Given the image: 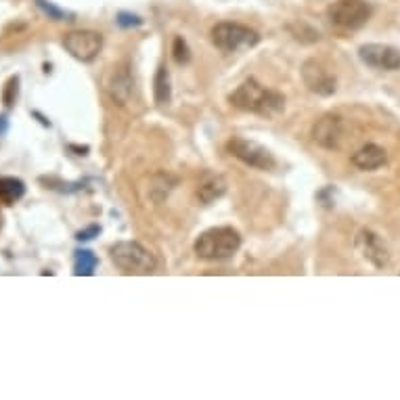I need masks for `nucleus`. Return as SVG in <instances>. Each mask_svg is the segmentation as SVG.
<instances>
[{"label":"nucleus","instance_id":"f257e3e1","mask_svg":"<svg viewBox=\"0 0 400 400\" xmlns=\"http://www.w3.org/2000/svg\"><path fill=\"white\" fill-rule=\"evenodd\" d=\"M229 103L241 111L256 113L262 118H277L285 109V97L277 90L266 88L254 78L241 82L229 97Z\"/></svg>","mask_w":400,"mask_h":400},{"label":"nucleus","instance_id":"f03ea898","mask_svg":"<svg viewBox=\"0 0 400 400\" xmlns=\"http://www.w3.org/2000/svg\"><path fill=\"white\" fill-rule=\"evenodd\" d=\"M241 248V235L233 227H214L195 239V254L202 260H229Z\"/></svg>","mask_w":400,"mask_h":400},{"label":"nucleus","instance_id":"7ed1b4c3","mask_svg":"<svg viewBox=\"0 0 400 400\" xmlns=\"http://www.w3.org/2000/svg\"><path fill=\"white\" fill-rule=\"evenodd\" d=\"M212 42L223 53H243L254 49L260 42V36L243 24L221 22L212 28Z\"/></svg>","mask_w":400,"mask_h":400},{"label":"nucleus","instance_id":"20e7f679","mask_svg":"<svg viewBox=\"0 0 400 400\" xmlns=\"http://www.w3.org/2000/svg\"><path fill=\"white\" fill-rule=\"evenodd\" d=\"M109 254L113 264L128 275H149L155 269L153 254L138 241H118Z\"/></svg>","mask_w":400,"mask_h":400},{"label":"nucleus","instance_id":"39448f33","mask_svg":"<svg viewBox=\"0 0 400 400\" xmlns=\"http://www.w3.org/2000/svg\"><path fill=\"white\" fill-rule=\"evenodd\" d=\"M371 5L367 0H337L327 9L329 22L342 30H358L371 19Z\"/></svg>","mask_w":400,"mask_h":400},{"label":"nucleus","instance_id":"423d86ee","mask_svg":"<svg viewBox=\"0 0 400 400\" xmlns=\"http://www.w3.org/2000/svg\"><path fill=\"white\" fill-rule=\"evenodd\" d=\"M227 151L233 157H237L239 161H243L246 166L256 168V170H273L277 166L275 155L266 147H262L260 143L250 141L246 136H233L227 143Z\"/></svg>","mask_w":400,"mask_h":400},{"label":"nucleus","instance_id":"0eeeda50","mask_svg":"<svg viewBox=\"0 0 400 400\" xmlns=\"http://www.w3.org/2000/svg\"><path fill=\"white\" fill-rule=\"evenodd\" d=\"M63 49L74 59L90 63L103 51V36L95 30H72L63 34Z\"/></svg>","mask_w":400,"mask_h":400},{"label":"nucleus","instance_id":"6e6552de","mask_svg":"<svg viewBox=\"0 0 400 400\" xmlns=\"http://www.w3.org/2000/svg\"><path fill=\"white\" fill-rule=\"evenodd\" d=\"M300 74H302L304 86H306L310 93H314V95H319V97H331V95H335V90H337V80H335V76H333L321 61H317V59H306V61L302 63Z\"/></svg>","mask_w":400,"mask_h":400},{"label":"nucleus","instance_id":"1a4fd4ad","mask_svg":"<svg viewBox=\"0 0 400 400\" xmlns=\"http://www.w3.org/2000/svg\"><path fill=\"white\" fill-rule=\"evenodd\" d=\"M354 248L356 252L360 254L362 260H367L369 264H373L375 269H383L387 266L390 262V252H387V246L383 243V239L369 231V229H362L356 233V239H354Z\"/></svg>","mask_w":400,"mask_h":400},{"label":"nucleus","instance_id":"9d476101","mask_svg":"<svg viewBox=\"0 0 400 400\" xmlns=\"http://www.w3.org/2000/svg\"><path fill=\"white\" fill-rule=\"evenodd\" d=\"M358 57L362 63L383 72H398L400 70V51L390 45H362L358 49Z\"/></svg>","mask_w":400,"mask_h":400},{"label":"nucleus","instance_id":"9b49d317","mask_svg":"<svg viewBox=\"0 0 400 400\" xmlns=\"http://www.w3.org/2000/svg\"><path fill=\"white\" fill-rule=\"evenodd\" d=\"M344 120L339 115H323L321 120L314 122L312 130H310V136L312 141L323 147V149H337L342 138H344Z\"/></svg>","mask_w":400,"mask_h":400},{"label":"nucleus","instance_id":"f8f14e48","mask_svg":"<svg viewBox=\"0 0 400 400\" xmlns=\"http://www.w3.org/2000/svg\"><path fill=\"white\" fill-rule=\"evenodd\" d=\"M105 88L118 105H126L132 97V90H134V80H132L128 67L126 65L113 67L107 82H105Z\"/></svg>","mask_w":400,"mask_h":400},{"label":"nucleus","instance_id":"ddd939ff","mask_svg":"<svg viewBox=\"0 0 400 400\" xmlns=\"http://www.w3.org/2000/svg\"><path fill=\"white\" fill-rule=\"evenodd\" d=\"M195 193H197V199L202 204H212L227 193V180L221 174L206 172L202 178H199Z\"/></svg>","mask_w":400,"mask_h":400},{"label":"nucleus","instance_id":"4468645a","mask_svg":"<svg viewBox=\"0 0 400 400\" xmlns=\"http://www.w3.org/2000/svg\"><path fill=\"white\" fill-rule=\"evenodd\" d=\"M387 161V153L383 147L379 145H362L358 151L352 153V163L358 168V170H365V172H371V170H377L381 168L383 163Z\"/></svg>","mask_w":400,"mask_h":400},{"label":"nucleus","instance_id":"2eb2a0df","mask_svg":"<svg viewBox=\"0 0 400 400\" xmlns=\"http://www.w3.org/2000/svg\"><path fill=\"white\" fill-rule=\"evenodd\" d=\"M26 195V182L15 176H0V202L13 206Z\"/></svg>","mask_w":400,"mask_h":400},{"label":"nucleus","instance_id":"dca6fc26","mask_svg":"<svg viewBox=\"0 0 400 400\" xmlns=\"http://www.w3.org/2000/svg\"><path fill=\"white\" fill-rule=\"evenodd\" d=\"M153 99L157 105H168L172 99V82H170V72L166 65H159L153 78Z\"/></svg>","mask_w":400,"mask_h":400},{"label":"nucleus","instance_id":"f3484780","mask_svg":"<svg viewBox=\"0 0 400 400\" xmlns=\"http://www.w3.org/2000/svg\"><path fill=\"white\" fill-rule=\"evenodd\" d=\"M74 260H76V262H74V275H76V277H80V275H84V277L95 275V269H97V264H99V258H97L90 250H78Z\"/></svg>","mask_w":400,"mask_h":400},{"label":"nucleus","instance_id":"a211bd4d","mask_svg":"<svg viewBox=\"0 0 400 400\" xmlns=\"http://www.w3.org/2000/svg\"><path fill=\"white\" fill-rule=\"evenodd\" d=\"M34 3H36V7H38L51 22H74V15H72V13H67L65 9L53 5L51 0H34Z\"/></svg>","mask_w":400,"mask_h":400},{"label":"nucleus","instance_id":"6ab92c4d","mask_svg":"<svg viewBox=\"0 0 400 400\" xmlns=\"http://www.w3.org/2000/svg\"><path fill=\"white\" fill-rule=\"evenodd\" d=\"M19 84H22V78L17 74L7 80V84L3 88V95H0L5 107H13L17 103V99H19Z\"/></svg>","mask_w":400,"mask_h":400},{"label":"nucleus","instance_id":"aec40b11","mask_svg":"<svg viewBox=\"0 0 400 400\" xmlns=\"http://www.w3.org/2000/svg\"><path fill=\"white\" fill-rule=\"evenodd\" d=\"M172 57L178 65H186L191 61V49L186 45V40L182 36H176L172 42Z\"/></svg>","mask_w":400,"mask_h":400},{"label":"nucleus","instance_id":"412c9836","mask_svg":"<svg viewBox=\"0 0 400 400\" xmlns=\"http://www.w3.org/2000/svg\"><path fill=\"white\" fill-rule=\"evenodd\" d=\"M40 182H45L47 189H55V191H63V193L80 191L84 186V182H63V180H57V178H40Z\"/></svg>","mask_w":400,"mask_h":400},{"label":"nucleus","instance_id":"4be33fe9","mask_svg":"<svg viewBox=\"0 0 400 400\" xmlns=\"http://www.w3.org/2000/svg\"><path fill=\"white\" fill-rule=\"evenodd\" d=\"M115 24L120 26V28H124V30H130V28H138L141 24H143V19L138 17V15H132V13H118V17H115Z\"/></svg>","mask_w":400,"mask_h":400},{"label":"nucleus","instance_id":"5701e85b","mask_svg":"<svg viewBox=\"0 0 400 400\" xmlns=\"http://www.w3.org/2000/svg\"><path fill=\"white\" fill-rule=\"evenodd\" d=\"M99 233H101V227H99V225H90V227H86V229L78 231V233H76V239H78V241H90V239L99 237Z\"/></svg>","mask_w":400,"mask_h":400},{"label":"nucleus","instance_id":"b1692460","mask_svg":"<svg viewBox=\"0 0 400 400\" xmlns=\"http://www.w3.org/2000/svg\"><path fill=\"white\" fill-rule=\"evenodd\" d=\"M9 132V115L0 113V136H5Z\"/></svg>","mask_w":400,"mask_h":400},{"label":"nucleus","instance_id":"393cba45","mask_svg":"<svg viewBox=\"0 0 400 400\" xmlns=\"http://www.w3.org/2000/svg\"><path fill=\"white\" fill-rule=\"evenodd\" d=\"M67 149H70V151H76V155H86V153L90 151L86 145H84V147H80V145H67Z\"/></svg>","mask_w":400,"mask_h":400},{"label":"nucleus","instance_id":"a878e982","mask_svg":"<svg viewBox=\"0 0 400 400\" xmlns=\"http://www.w3.org/2000/svg\"><path fill=\"white\" fill-rule=\"evenodd\" d=\"M32 115H34V118H38V120H40V124H42V126H47V128H51V122H49V120H47V118H45V115H40V113H38V111H32Z\"/></svg>","mask_w":400,"mask_h":400}]
</instances>
